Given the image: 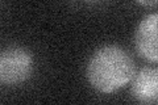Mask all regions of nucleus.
Here are the masks:
<instances>
[{
	"mask_svg": "<svg viewBox=\"0 0 158 105\" xmlns=\"http://www.w3.org/2000/svg\"><path fill=\"white\" fill-rule=\"evenodd\" d=\"M79 2H83V3H98L100 0H79Z\"/></svg>",
	"mask_w": 158,
	"mask_h": 105,
	"instance_id": "423d86ee",
	"label": "nucleus"
},
{
	"mask_svg": "<svg viewBox=\"0 0 158 105\" xmlns=\"http://www.w3.org/2000/svg\"><path fill=\"white\" fill-rule=\"evenodd\" d=\"M131 95L138 103H158V67L144 66L131 82Z\"/></svg>",
	"mask_w": 158,
	"mask_h": 105,
	"instance_id": "20e7f679",
	"label": "nucleus"
},
{
	"mask_svg": "<svg viewBox=\"0 0 158 105\" xmlns=\"http://www.w3.org/2000/svg\"><path fill=\"white\" fill-rule=\"evenodd\" d=\"M137 54L148 62H158V12L144 16L133 36Z\"/></svg>",
	"mask_w": 158,
	"mask_h": 105,
	"instance_id": "7ed1b4c3",
	"label": "nucleus"
},
{
	"mask_svg": "<svg viewBox=\"0 0 158 105\" xmlns=\"http://www.w3.org/2000/svg\"><path fill=\"white\" fill-rule=\"evenodd\" d=\"M136 3L145 8H158V0H136Z\"/></svg>",
	"mask_w": 158,
	"mask_h": 105,
	"instance_id": "39448f33",
	"label": "nucleus"
},
{
	"mask_svg": "<svg viewBox=\"0 0 158 105\" xmlns=\"http://www.w3.org/2000/svg\"><path fill=\"white\" fill-rule=\"evenodd\" d=\"M136 74L135 59L120 45L106 43L94 50L86 64V79L99 93L111 95L132 82Z\"/></svg>",
	"mask_w": 158,
	"mask_h": 105,
	"instance_id": "f257e3e1",
	"label": "nucleus"
},
{
	"mask_svg": "<svg viewBox=\"0 0 158 105\" xmlns=\"http://www.w3.org/2000/svg\"><path fill=\"white\" fill-rule=\"evenodd\" d=\"M36 61L31 50L11 45L0 53V83L4 87H19L33 76Z\"/></svg>",
	"mask_w": 158,
	"mask_h": 105,
	"instance_id": "f03ea898",
	"label": "nucleus"
}]
</instances>
